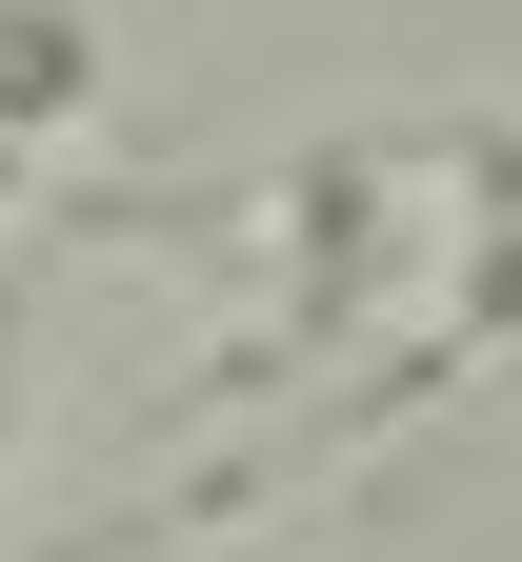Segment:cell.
I'll list each match as a JSON object with an SVG mask.
<instances>
[{
    "instance_id": "obj_1",
    "label": "cell",
    "mask_w": 522,
    "mask_h": 562,
    "mask_svg": "<svg viewBox=\"0 0 522 562\" xmlns=\"http://www.w3.org/2000/svg\"><path fill=\"white\" fill-rule=\"evenodd\" d=\"M0 462H21V241H0Z\"/></svg>"
}]
</instances>
